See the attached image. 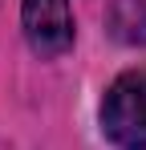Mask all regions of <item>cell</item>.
I'll list each match as a JSON object with an SVG mask.
<instances>
[{"label":"cell","instance_id":"obj_2","mask_svg":"<svg viewBox=\"0 0 146 150\" xmlns=\"http://www.w3.org/2000/svg\"><path fill=\"white\" fill-rule=\"evenodd\" d=\"M21 25L24 41L37 57H61L73 49V12L69 0H21Z\"/></svg>","mask_w":146,"mask_h":150},{"label":"cell","instance_id":"obj_1","mask_svg":"<svg viewBox=\"0 0 146 150\" xmlns=\"http://www.w3.org/2000/svg\"><path fill=\"white\" fill-rule=\"evenodd\" d=\"M101 134L122 150H146V65L110 81L101 98Z\"/></svg>","mask_w":146,"mask_h":150},{"label":"cell","instance_id":"obj_3","mask_svg":"<svg viewBox=\"0 0 146 150\" xmlns=\"http://www.w3.org/2000/svg\"><path fill=\"white\" fill-rule=\"evenodd\" d=\"M106 25L122 45H146V0H110Z\"/></svg>","mask_w":146,"mask_h":150}]
</instances>
